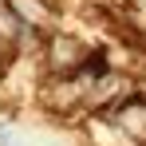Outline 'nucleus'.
I'll return each mask as SVG.
<instances>
[{
  "label": "nucleus",
  "mask_w": 146,
  "mask_h": 146,
  "mask_svg": "<svg viewBox=\"0 0 146 146\" xmlns=\"http://www.w3.org/2000/svg\"><path fill=\"white\" fill-rule=\"evenodd\" d=\"M87 55H91V51L83 48L75 36H51L48 40V67L55 75H75L87 63Z\"/></svg>",
  "instance_id": "nucleus-1"
},
{
  "label": "nucleus",
  "mask_w": 146,
  "mask_h": 146,
  "mask_svg": "<svg viewBox=\"0 0 146 146\" xmlns=\"http://www.w3.org/2000/svg\"><path fill=\"white\" fill-rule=\"evenodd\" d=\"M8 8L32 28H51V8L44 0H8Z\"/></svg>",
  "instance_id": "nucleus-2"
},
{
  "label": "nucleus",
  "mask_w": 146,
  "mask_h": 146,
  "mask_svg": "<svg viewBox=\"0 0 146 146\" xmlns=\"http://www.w3.org/2000/svg\"><path fill=\"white\" fill-rule=\"evenodd\" d=\"M12 142H16V138H12V130H8V126L0 122V146H12Z\"/></svg>",
  "instance_id": "nucleus-3"
},
{
  "label": "nucleus",
  "mask_w": 146,
  "mask_h": 146,
  "mask_svg": "<svg viewBox=\"0 0 146 146\" xmlns=\"http://www.w3.org/2000/svg\"><path fill=\"white\" fill-rule=\"evenodd\" d=\"M130 4H134V8H138V12H146V0H130Z\"/></svg>",
  "instance_id": "nucleus-4"
}]
</instances>
